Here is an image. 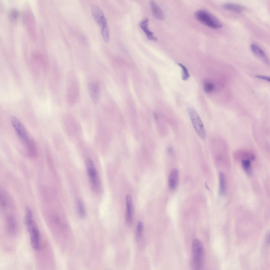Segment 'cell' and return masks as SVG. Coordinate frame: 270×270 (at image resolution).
<instances>
[{
	"instance_id": "cell-6",
	"label": "cell",
	"mask_w": 270,
	"mask_h": 270,
	"mask_svg": "<svg viewBox=\"0 0 270 270\" xmlns=\"http://www.w3.org/2000/svg\"><path fill=\"white\" fill-rule=\"evenodd\" d=\"M27 228L30 234V243L32 248L37 250L40 248V235L37 225L34 221L32 224Z\"/></svg>"
},
{
	"instance_id": "cell-14",
	"label": "cell",
	"mask_w": 270,
	"mask_h": 270,
	"mask_svg": "<svg viewBox=\"0 0 270 270\" xmlns=\"http://www.w3.org/2000/svg\"><path fill=\"white\" fill-rule=\"evenodd\" d=\"M91 11L93 16L96 23L100 25L105 17L102 10L98 6L93 5L91 6Z\"/></svg>"
},
{
	"instance_id": "cell-13",
	"label": "cell",
	"mask_w": 270,
	"mask_h": 270,
	"mask_svg": "<svg viewBox=\"0 0 270 270\" xmlns=\"http://www.w3.org/2000/svg\"><path fill=\"white\" fill-rule=\"evenodd\" d=\"M28 155L32 158L36 157L37 155L38 151L37 146L34 141L31 138L25 145Z\"/></svg>"
},
{
	"instance_id": "cell-4",
	"label": "cell",
	"mask_w": 270,
	"mask_h": 270,
	"mask_svg": "<svg viewBox=\"0 0 270 270\" xmlns=\"http://www.w3.org/2000/svg\"><path fill=\"white\" fill-rule=\"evenodd\" d=\"M187 111L191 121L196 133L202 139L206 137V133L202 122L197 112L194 108L189 107Z\"/></svg>"
},
{
	"instance_id": "cell-15",
	"label": "cell",
	"mask_w": 270,
	"mask_h": 270,
	"mask_svg": "<svg viewBox=\"0 0 270 270\" xmlns=\"http://www.w3.org/2000/svg\"><path fill=\"white\" fill-rule=\"evenodd\" d=\"M150 6L154 16L158 20H163L164 17L163 12L155 2L153 0L151 1L150 2Z\"/></svg>"
},
{
	"instance_id": "cell-25",
	"label": "cell",
	"mask_w": 270,
	"mask_h": 270,
	"mask_svg": "<svg viewBox=\"0 0 270 270\" xmlns=\"http://www.w3.org/2000/svg\"><path fill=\"white\" fill-rule=\"evenodd\" d=\"M143 229V224L142 222L139 221L137 223L136 232V237L138 240L141 237Z\"/></svg>"
},
{
	"instance_id": "cell-19",
	"label": "cell",
	"mask_w": 270,
	"mask_h": 270,
	"mask_svg": "<svg viewBox=\"0 0 270 270\" xmlns=\"http://www.w3.org/2000/svg\"><path fill=\"white\" fill-rule=\"evenodd\" d=\"M0 204L2 207L6 208L9 205V199L6 192L2 189L0 191Z\"/></svg>"
},
{
	"instance_id": "cell-5",
	"label": "cell",
	"mask_w": 270,
	"mask_h": 270,
	"mask_svg": "<svg viewBox=\"0 0 270 270\" xmlns=\"http://www.w3.org/2000/svg\"><path fill=\"white\" fill-rule=\"evenodd\" d=\"M11 122L14 129L20 139L25 145L30 138L25 127L16 117L12 116L11 118Z\"/></svg>"
},
{
	"instance_id": "cell-2",
	"label": "cell",
	"mask_w": 270,
	"mask_h": 270,
	"mask_svg": "<svg viewBox=\"0 0 270 270\" xmlns=\"http://www.w3.org/2000/svg\"><path fill=\"white\" fill-rule=\"evenodd\" d=\"M194 15L198 21L209 27L218 29L222 27L221 22L215 17L205 10L197 11L195 13Z\"/></svg>"
},
{
	"instance_id": "cell-26",
	"label": "cell",
	"mask_w": 270,
	"mask_h": 270,
	"mask_svg": "<svg viewBox=\"0 0 270 270\" xmlns=\"http://www.w3.org/2000/svg\"><path fill=\"white\" fill-rule=\"evenodd\" d=\"M178 65L182 69V79L184 80H187L190 77V75L187 68L181 63H179Z\"/></svg>"
},
{
	"instance_id": "cell-23",
	"label": "cell",
	"mask_w": 270,
	"mask_h": 270,
	"mask_svg": "<svg viewBox=\"0 0 270 270\" xmlns=\"http://www.w3.org/2000/svg\"><path fill=\"white\" fill-rule=\"evenodd\" d=\"M243 168L246 173L248 175L251 174L252 170L250 161L247 160H242L241 162Z\"/></svg>"
},
{
	"instance_id": "cell-8",
	"label": "cell",
	"mask_w": 270,
	"mask_h": 270,
	"mask_svg": "<svg viewBox=\"0 0 270 270\" xmlns=\"http://www.w3.org/2000/svg\"><path fill=\"white\" fill-rule=\"evenodd\" d=\"M85 164L90 182H95L100 180L92 160L89 158H87L85 160Z\"/></svg>"
},
{
	"instance_id": "cell-30",
	"label": "cell",
	"mask_w": 270,
	"mask_h": 270,
	"mask_svg": "<svg viewBox=\"0 0 270 270\" xmlns=\"http://www.w3.org/2000/svg\"><path fill=\"white\" fill-rule=\"evenodd\" d=\"M153 115L155 119L156 120H157L158 119V116L156 112H154L153 113Z\"/></svg>"
},
{
	"instance_id": "cell-17",
	"label": "cell",
	"mask_w": 270,
	"mask_h": 270,
	"mask_svg": "<svg viewBox=\"0 0 270 270\" xmlns=\"http://www.w3.org/2000/svg\"><path fill=\"white\" fill-rule=\"evenodd\" d=\"M223 7L226 10L237 13L241 12L244 9V7L242 6L231 3H225L223 4Z\"/></svg>"
},
{
	"instance_id": "cell-16",
	"label": "cell",
	"mask_w": 270,
	"mask_h": 270,
	"mask_svg": "<svg viewBox=\"0 0 270 270\" xmlns=\"http://www.w3.org/2000/svg\"><path fill=\"white\" fill-rule=\"evenodd\" d=\"M7 230L11 234H14L16 231V225L14 218L10 215L8 216L6 219Z\"/></svg>"
},
{
	"instance_id": "cell-9",
	"label": "cell",
	"mask_w": 270,
	"mask_h": 270,
	"mask_svg": "<svg viewBox=\"0 0 270 270\" xmlns=\"http://www.w3.org/2000/svg\"><path fill=\"white\" fill-rule=\"evenodd\" d=\"M250 49L253 53L266 64H268L269 61L265 52L257 44L253 43L250 45Z\"/></svg>"
},
{
	"instance_id": "cell-18",
	"label": "cell",
	"mask_w": 270,
	"mask_h": 270,
	"mask_svg": "<svg viewBox=\"0 0 270 270\" xmlns=\"http://www.w3.org/2000/svg\"><path fill=\"white\" fill-rule=\"evenodd\" d=\"M100 26H101V33L103 39L105 42L108 43L109 40V35L106 18L102 21Z\"/></svg>"
},
{
	"instance_id": "cell-3",
	"label": "cell",
	"mask_w": 270,
	"mask_h": 270,
	"mask_svg": "<svg viewBox=\"0 0 270 270\" xmlns=\"http://www.w3.org/2000/svg\"><path fill=\"white\" fill-rule=\"evenodd\" d=\"M79 88L78 83L75 76L73 74L69 78L68 81L67 98L68 103L70 105L75 104L79 99Z\"/></svg>"
},
{
	"instance_id": "cell-1",
	"label": "cell",
	"mask_w": 270,
	"mask_h": 270,
	"mask_svg": "<svg viewBox=\"0 0 270 270\" xmlns=\"http://www.w3.org/2000/svg\"><path fill=\"white\" fill-rule=\"evenodd\" d=\"M191 253V268L194 270L201 269L204 263L205 253L203 244L199 239L195 238L193 240Z\"/></svg>"
},
{
	"instance_id": "cell-27",
	"label": "cell",
	"mask_w": 270,
	"mask_h": 270,
	"mask_svg": "<svg viewBox=\"0 0 270 270\" xmlns=\"http://www.w3.org/2000/svg\"><path fill=\"white\" fill-rule=\"evenodd\" d=\"M19 16L18 11L15 9L11 10L9 13V17L12 21H15L17 19Z\"/></svg>"
},
{
	"instance_id": "cell-7",
	"label": "cell",
	"mask_w": 270,
	"mask_h": 270,
	"mask_svg": "<svg viewBox=\"0 0 270 270\" xmlns=\"http://www.w3.org/2000/svg\"><path fill=\"white\" fill-rule=\"evenodd\" d=\"M88 91L90 99L94 104H97L100 97V85L99 82L94 81L89 83L88 85Z\"/></svg>"
},
{
	"instance_id": "cell-29",
	"label": "cell",
	"mask_w": 270,
	"mask_h": 270,
	"mask_svg": "<svg viewBox=\"0 0 270 270\" xmlns=\"http://www.w3.org/2000/svg\"><path fill=\"white\" fill-rule=\"evenodd\" d=\"M168 152L170 154H173L174 153L173 149L171 147H170L168 149Z\"/></svg>"
},
{
	"instance_id": "cell-10",
	"label": "cell",
	"mask_w": 270,
	"mask_h": 270,
	"mask_svg": "<svg viewBox=\"0 0 270 270\" xmlns=\"http://www.w3.org/2000/svg\"><path fill=\"white\" fill-rule=\"evenodd\" d=\"M126 222L127 224L131 223L133 216V201L131 196L128 194L126 196Z\"/></svg>"
},
{
	"instance_id": "cell-28",
	"label": "cell",
	"mask_w": 270,
	"mask_h": 270,
	"mask_svg": "<svg viewBox=\"0 0 270 270\" xmlns=\"http://www.w3.org/2000/svg\"><path fill=\"white\" fill-rule=\"evenodd\" d=\"M255 77L257 78L264 80L270 82V78L268 76L262 75H255Z\"/></svg>"
},
{
	"instance_id": "cell-21",
	"label": "cell",
	"mask_w": 270,
	"mask_h": 270,
	"mask_svg": "<svg viewBox=\"0 0 270 270\" xmlns=\"http://www.w3.org/2000/svg\"><path fill=\"white\" fill-rule=\"evenodd\" d=\"M33 221L32 211L30 208L27 207L26 208V214L25 218V222L26 227L30 225Z\"/></svg>"
},
{
	"instance_id": "cell-12",
	"label": "cell",
	"mask_w": 270,
	"mask_h": 270,
	"mask_svg": "<svg viewBox=\"0 0 270 270\" xmlns=\"http://www.w3.org/2000/svg\"><path fill=\"white\" fill-rule=\"evenodd\" d=\"M178 174L176 169L172 170L170 172L168 178V185L171 190H175L177 185Z\"/></svg>"
},
{
	"instance_id": "cell-31",
	"label": "cell",
	"mask_w": 270,
	"mask_h": 270,
	"mask_svg": "<svg viewBox=\"0 0 270 270\" xmlns=\"http://www.w3.org/2000/svg\"><path fill=\"white\" fill-rule=\"evenodd\" d=\"M266 242L267 243L269 244V234H268L266 238Z\"/></svg>"
},
{
	"instance_id": "cell-24",
	"label": "cell",
	"mask_w": 270,
	"mask_h": 270,
	"mask_svg": "<svg viewBox=\"0 0 270 270\" xmlns=\"http://www.w3.org/2000/svg\"><path fill=\"white\" fill-rule=\"evenodd\" d=\"M204 89L206 93H210L214 89L215 86L213 83L208 81H205L204 83Z\"/></svg>"
},
{
	"instance_id": "cell-20",
	"label": "cell",
	"mask_w": 270,
	"mask_h": 270,
	"mask_svg": "<svg viewBox=\"0 0 270 270\" xmlns=\"http://www.w3.org/2000/svg\"><path fill=\"white\" fill-rule=\"evenodd\" d=\"M219 193L220 195L223 194L225 189V178L224 174L223 172H220L219 174Z\"/></svg>"
},
{
	"instance_id": "cell-22",
	"label": "cell",
	"mask_w": 270,
	"mask_h": 270,
	"mask_svg": "<svg viewBox=\"0 0 270 270\" xmlns=\"http://www.w3.org/2000/svg\"><path fill=\"white\" fill-rule=\"evenodd\" d=\"M76 205L79 215L81 217H84L86 215V211L84 205L81 199H77L76 200Z\"/></svg>"
},
{
	"instance_id": "cell-11",
	"label": "cell",
	"mask_w": 270,
	"mask_h": 270,
	"mask_svg": "<svg viewBox=\"0 0 270 270\" xmlns=\"http://www.w3.org/2000/svg\"><path fill=\"white\" fill-rule=\"evenodd\" d=\"M148 20L146 18L142 21L139 23V26L144 32L147 38L153 41H156L157 38L153 35V33L148 28Z\"/></svg>"
}]
</instances>
